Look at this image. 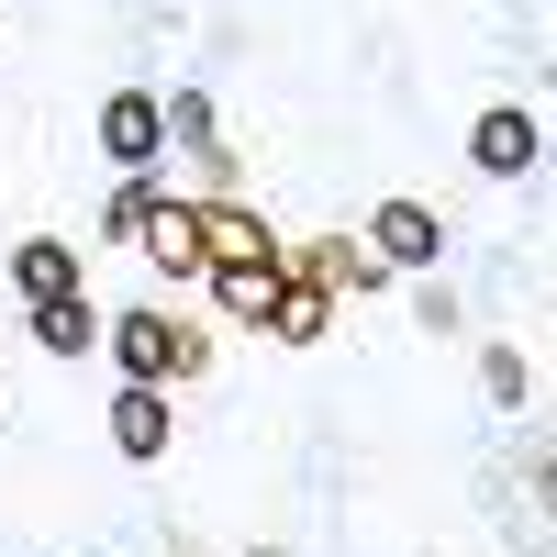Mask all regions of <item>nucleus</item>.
I'll return each instance as SVG.
<instances>
[{
  "mask_svg": "<svg viewBox=\"0 0 557 557\" xmlns=\"http://www.w3.org/2000/svg\"><path fill=\"white\" fill-rule=\"evenodd\" d=\"M34 346H45V357H89V346H101V312H89V290L34 301Z\"/></svg>",
  "mask_w": 557,
  "mask_h": 557,
  "instance_id": "9b49d317",
  "label": "nucleus"
},
{
  "mask_svg": "<svg viewBox=\"0 0 557 557\" xmlns=\"http://www.w3.org/2000/svg\"><path fill=\"white\" fill-rule=\"evenodd\" d=\"M546 146H535V112H513V101H491L480 123H469V168L480 178H524Z\"/></svg>",
  "mask_w": 557,
  "mask_h": 557,
  "instance_id": "39448f33",
  "label": "nucleus"
},
{
  "mask_svg": "<svg viewBox=\"0 0 557 557\" xmlns=\"http://www.w3.org/2000/svg\"><path fill=\"white\" fill-rule=\"evenodd\" d=\"M368 246H380L391 268H435L446 257V223L424 201H380V212H368Z\"/></svg>",
  "mask_w": 557,
  "mask_h": 557,
  "instance_id": "0eeeda50",
  "label": "nucleus"
},
{
  "mask_svg": "<svg viewBox=\"0 0 557 557\" xmlns=\"http://www.w3.org/2000/svg\"><path fill=\"white\" fill-rule=\"evenodd\" d=\"M201 257H212V268H235V257H278V246H268V212H246L235 190H212V201H201Z\"/></svg>",
  "mask_w": 557,
  "mask_h": 557,
  "instance_id": "1a4fd4ad",
  "label": "nucleus"
},
{
  "mask_svg": "<svg viewBox=\"0 0 557 557\" xmlns=\"http://www.w3.org/2000/svg\"><path fill=\"white\" fill-rule=\"evenodd\" d=\"M290 278H312V290H380L391 257H380V246H357V235H312V246L290 257Z\"/></svg>",
  "mask_w": 557,
  "mask_h": 557,
  "instance_id": "423d86ee",
  "label": "nucleus"
},
{
  "mask_svg": "<svg viewBox=\"0 0 557 557\" xmlns=\"http://www.w3.org/2000/svg\"><path fill=\"white\" fill-rule=\"evenodd\" d=\"M290 290V257H235V268H212V301L223 323H268V301Z\"/></svg>",
  "mask_w": 557,
  "mask_h": 557,
  "instance_id": "6e6552de",
  "label": "nucleus"
},
{
  "mask_svg": "<svg viewBox=\"0 0 557 557\" xmlns=\"http://www.w3.org/2000/svg\"><path fill=\"white\" fill-rule=\"evenodd\" d=\"M101 424H112V446L134 457V469H146V457H168V446H178V401H168L157 380H123Z\"/></svg>",
  "mask_w": 557,
  "mask_h": 557,
  "instance_id": "20e7f679",
  "label": "nucleus"
},
{
  "mask_svg": "<svg viewBox=\"0 0 557 557\" xmlns=\"http://www.w3.org/2000/svg\"><path fill=\"white\" fill-rule=\"evenodd\" d=\"M101 346H112V368H123V380H157V391H168V380H190V368L212 357V346H201V335H190V323H178L168 301L112 312V323H101Z\"/></svg>",
  "mask_w": 557,
  "mask_h": 557,
  "instance_id": "f03ea898",
  "label": "nucleus"
},
{
  "mask_svg": "<svg viewBox=\"0 0 557 557\" xmlns=\"http://www.w3.org/2000/svg\"><path fill=\"white\" fill-rule=\"evenodd\" d=\"M480 391H491V412H524L535 380H524V357H513V346H491V357H480Z\"/></svg>",
  "mask_w": 557,
  "mask_h": 557,
  "instance_id": "4468645a",
  "label": "nucleus"
},
{
  "mask_svg": "<svg viewBox=\"0 0 557 557\" xmlns=\"http://www.w3.org/2000/svg\"><path fill=\"white\" fill-rule=\"evenodd\" d=\"M12 278H23V301H67V290H89V257L34 235V246H12Z\"/></svg>",
  "mask_w": 557,
  "mask_h": 557,
  "instance_id": "9d476101",
  "label": "nucleus"
},
{
  "mask_svg": "<svg viewBox=\"0 0 557 557\" xmlns=\"http://www.w3.org/2000/svg\"><path fill=\"white\" fill-rule=\"evenodd\" d=\"M323 323H335V290H312V278H290V290L268 301V335L278 346H323Z\"/></svg>",
  "mask_w": 557,
  "mask_h": 557,
  "instance_id": "f8f14e48",
  "label": "nucleus"
},
{
  "mask_svg": "<svg viewBox=\"0 0 557 557\" xmlns=\"http://www.w3.org/2000/svg\"><path fill=\"white\" fill-rule=\"evenodd\" d=\"M168 146H190V157H223V146H212V101H201V89H178V101H168Z\"/></svg>",
  "mask_w": 557,
  "mask_h": 557,
  "instance_id": "ddd939ff",
  "label": "nucleus"
},
{
  "mask_svg": "<svg viewBox=\"0 0 557 557\" xmlns=\"http://www.w3.org/2000/svg\"><path fill=\"white\" fill-rule=\"evenodd\" d=\"M112 235L146 246L157 278H201V268H212V257H201V201H168V190H146V178L112 201Z\"/></svg>",
  "mask_w": 557,
  "mask_h": 557,
  "instance_id": "f257e3e1",
  "label": "nucleus"
},
{
  "mask_svg": "<svg viewBox=\"0 0 557 557\" xmlns=\"http://www.w3.org/2000/svg\"><path fill=\"white\" fill-rule=\"evenodd\" d=\"M101 157L123 178H146L168 157V101H157V89H112V101H101Z\"/></svg>",
  "mask_w": 557,
  "mask_h": 557,
  "instance_id": "7ed1b4c3",
  "label": "nucleus"
}]
</instances>
